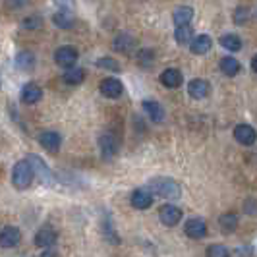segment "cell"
I'll list each match as a JSON object with an SVG mask.
<instances>
[{"mask_svg":"<svg viewBox=\"0 0 257 257\" xmlns=\"http://www.w3.org/2000/svg\"><path fill=\"white\" fill-rule=\"evenodd\" d=\"M99 147H101V155L103 159H112L118 151V143H116V138L110 134V132H104L99 138Z\"/></svg>","mask_w":257,"mask_h":257,"instance_id":"9c48e42d","label":"cell"},{"mask_svg":"<svg viewBox=\"0 0 257 257\" xmlns=\"http://www.w3.org/2000/svg\"><path fill=\"white\" fill-rule=\"evenodd\" d=\"M220 45H222L226 51L236 52L242 49V39L238 37V35H234V33H226V35L220 37Z\"/></svg>","mask_w":257,"mask_h":257,"instance_id":"cb8c5ba5","label":"cell"},{"mask_svg":"<svg viewBox=\"0 0 257 257\" xmlns=\"http://www.w3.org/2000/svg\"><path fill=\"white\" fill-rule=\"evenodd\" d=\"M234 138L242 145H253L257 140V132L249 124H240V126L234 128Z\"/></svg>","mask_w":257,"mask_h":257,"instance_id":"8fae6325","label":"cell"},{"mask_svg":"<svg viewBox=\"0 0 257 257\" xmlns=\"http://www.w3.org/2000/svg\"><path fill=\"white\" fill-rule=\"evenodd\" d=\"M232 255H253V247H238L232 251Z\"/></svg>","mask_w":257,"mask_h":257,"instance_id":"d6a6232c","label":"cell"},{"mask_svg":"<svg viewBox=\"0 0 257 257\" xmlns=\"http://www.w3.org/2000/svg\"><path fill=\"white\" fill-rule=\"evenodd\" d=\"M52 22H54V26L60 27V29H72V26L76 24L74 16L68 12V10H60V12H56L54 16H52Z\"/></svg>","mask_w":257,"mask_h":257,"instance_id":"ffe728a7","label":"cell"},{"mask_svg":"<svg viewBox=\"0 0 257 257\" xmlns=\"http://www.w3.org/2000/svg\"><path fill=\"white\" fill-rule=\"evenodd\" d=\"M39 143L49 151V153H56L62 145V138L58 132H41L39 134Z\"/></svg>","mask_w":257,"mask_h":257,"instance_id":"52a82bcc","label":"cell"},{"mask_svg":"<svg viewBox=\"0 0 257 257\" xmlns=\"http://www.w3.org/2000/svg\"><path fill=\"white\" fill-rule=\"evenodd\" d=\"M138 62L143 66V68H149V66L155 64V52L149 51V49H143V51L138 52Z\"/></svg>","mask_w":257,"mask_h":257,"instance_id":"83f0119b","label":"cell"},{"mask_svg":"<svg viewBox=\"0 0 257 257\" xmlns=\"http://www.w3.org/2000/svg\"><path fill=\"white\" fill-rule=\"evenodd\" d=\"M147 188L151 190L153 195H161L165 199H178L182 195V188L172 178H155L149 182Z\"/></svg>","mask_w":257,"mask_h":257,"instance_id":"6da1fadb","label":"cell"},{"mask_svg":"<svg viewBox=\"0 0 257 257\" xmlns=\"http://www.w3.org/2000/svg\"><path fill=\"white\" fill-rule=\"evenodd\" d=\"M174 39H176V43H178V45H188V43H192V39H193V29L190 27V24H186V26H178V27H176V33H174Z\"/></svg>","mask_w":257,"mask_h":257,"instance_id":"d4e9b609","label":"cell"},{"mask_svg":"<svg viewBox=\"0 0 257 257\" xmlns=\"http://www.w3.org/2000/svg\"><path fill=\"white\" fill-rule=\"evenodd\" d=\"M161 83L163 85H167L170 89H176V87H180L182 85V72L180 70H176V68H168L163 72V76H161Z\"/></svg>","mask_w":257,"mask_h":257,"instance_id":"9a60e30c","label":"cell"},{"mask_svg":"<svg viewBox=\"0 0 257 257\" xmlns=\"http://www.w3.org/2000/svg\"><path fill=\"white\" fill-rule=\"evenodd\" d=\"M209 83H207L205 79H192L190 81V85H188V93H190V97L195 99V101H199V99H205L207 95H209Z\"/></svg>","mask_w":257,"mask_h":257,"instance_id":"4fadbf2b","label":"cell"},{"mask_svg":"<svg viewBox=\"0 0 257 257\" xmlns=\"http://www.w3.org/2000/svg\"><path fill=\"white\" fill-rule=\"evenodd\" d=\"M22 242V232L16 226H6L0 230V247H16Z\"/></svg>","mask_w":257,"mask_h":257,"instance_id":"8992f818","label":"cell"},{"mask_svg":"<svg viewBox=\"0 0 257 257\" xmlns=\"http://www.w3.org/2000/svg\"><path fill=\"white\" fill-rule=\"evenodd\" d=\"M8 2L12 4L14 8H20V6H24V4H26L27 0H8Z\"/></svg>","mask_w":257,"mask_h":257,"instance_id":"836d02e7","label":"cell"},{"mask_svg":"<svg viewBox=\"0 0 257 257\" xmlns=\"http://www.w3.org/2000/svg\"><path fill=\"white\" fill-rule=\"evenodd\" d=\"M27 161L31 163V167H33V172H35V174H37L39 178L45 182V184H49V182L52 180L51 170H49L47 163H45L41 157H37V155H29V157H27Z\"/></svg>","mask_w":257,"mask_h":257,"instance_id":"7c38bea8","label":"cell"},{"mask_svg":"<svg viewBox=\"0 0 257 257\" xmlns=\"http://www.w3.org/2000/svg\"><path fill=\"white\" fill-rule=\"evenodd\" d=\"M153 193L149 188H140V190H136V192L132 193V205L136 207V209H149V207L153 205Z\"/></svg>","mask_w":257,"mask_h":257,"instance_id":"ba28073f","label":"cell"},{"mask_svg":"<svg viewBox=\"0 0 257 257\" xmlns=\"http://www.w3.org/2000/svg\"><path fill=\"white\" fill-rule=\"evenodd\" d=\"M182 209L174 205H165L161 207V211H159V217H161V222L163 224H167V226H176L182 219Z\"/></svg>","mask_w":257,"mask_h":257,"instance_id":"30bf717a","label":"cell"},{"mask_svg":"<svg viewBox=\"0 0 257 257\" xmlns=\"http://www.w3.org/2000/svg\"><path fill=\"white\" fill-rule=\"evenodd\" d=\"M251 68H253V72L257 74V54L253 56V58H251Z\"/></svg>","mask_w":257,"mask_h":257,"instance_id":"e575fe53","label":"cell"},{"mask_svg":"<svg viewBox=\"0 0 257 257\" xmlns=\"http://www.w3.org/2000/svg\"><path fill=\"white\" fill-rule=\"evenodd\" d=\"M41 26H43V20H41L39 16H29V18H26V20L22 22V27H24V29H39Z\"/></svg>","mask_w":257,"mask_h":257,"instance_id":"f1b7e54d","label":"cell"},{"mask_svg":"<svg viewBox=\"0 0 257 257\" xmlns=\"http://www.w3.org/2000/svg\"><path fill=\"white\" fill-rule=\"evenodd\" d=\"M247 18H249V12H247L245 8H238L236 14H234V22H236V24H242V22H245Z\"/></svg>","mask_w":257,"mask_h":257,"instance_id":"1f68e13d","label":"cell"},{"mask_svg":"<svg viewBox=\"0 0 257 257\" xmlns=\"http://www.w3.org/2000/svg\"><path fill=\"white\" fill-rule=\"evenodd\" d=\"M143 108L149 114V118L153 122H157V124L165 120V110H163V106L157 103V101H143Z\"/></svg>","mask_w":257,"mask_h":257,"instance_id":"ac0fdd59","label":"cell"},{"mask_svg":"<svg viewBox=\"0 0 257 257\" xmlns=\"http://www.w3.org/2000/svg\"><path fill=\"white\" fill-rule=\"evenodd\" d=\"M97 66H99V68H106V70H112V72H120V64L114 62L112 58H99V60H97Z\"/></svg>","mask_w":257,"mask_h":257,"instance_id":"f546056e","label":"cell"},{"mask_svg":"<svg viewBox=\"0 0 257 257\" xmlns=\"http://www.w3.org/2000/svg\"><path fill=\"white\" fill-rule=\"evenodd\" d=\"M54 62L62 68H72L77 62V51L72 47H60L54 52Z\"/></svg>","mask_w":257,"mask_h":257,"instance_id":"5b68a950","label":"cell"},{"mask_svg":"<svg viewBox=\"0 0 257 257\" xmlns=\"http://www.w3.org/2000/svg\"><path fill=\"white\" fill-rule=\"evenodd\" d=\"M112 47H114V51H118V52H130L136 47V39L132 37V35H128V33H120V35L114 39Z\"/></svg>","mask_w":257,"mask_h":257,"instance_id":"d6986e66","label":"cell"},{"mask_svg":"<svg viewBox=\"0 0 257 257\" xmlns=\"http://www.w3.org/2000/svg\"><path fill=\"white\" fill-rule=\"evenodd\" d=\"M207 255H211V257H226L228 255V249L224 247V245H211L209 249H207Z\"/></svg>","mask_w":257,"mask_h":257,"instance_id":"4dcf8cb0","label":"cell"},{"mask_svg":"<svg viewBox=\"0 0 257 257\" xmlns=\"http://www.w3.org/2000/svg\"><path fill=\"white\" fill-rule=\"evenodd\" d=\"M35 178V172H33V167L27 159H22L14 165L12 170V182L18 190H27L31 186V182Z\"/></svg>","mask_w":257,"mask_h":257,"instance_id":"7a4b0ae2","label":"cell"},{"mask_svg":"<svg viewBox=\"0 0 257 257\" xmlns=\"http://www.w3.org/2000/svg\"><path fill=\"white\" fill-rule=\"evenodd\" d=\"M192 18H193V10L190 6H180V8H176L174 14H172V20H174L176 26H186V24H190Z\"/></svg>","mask_w":257,"mask_h":257,"instance_id":"44dd1931","label":"cell"},{"mask_svg":"<svg viewBox=\"0 0 257 257\" xmlns=\"http://www.w3.org/2000/svg\"><path fill=\"white\" fill-rule=\"evenodd\" d=\"M41 97H43V91H41L39 85H35V83H26L24 85V89H22V101L26 104L39 103Z\"/></svg>","mask_w":257,"mask_h":257,"instance_id":"5bb4252c","label":"cell"},{"mask_svg":"<svg viewBox=\"0 0 257 257\" xmlns=\"http://www.w3.org/2000/svg\"><path fill=\"white\" fill-rule=\"evenodd\" d=\"M184 232H186V236L188 238H192V240H201V238H205L207 234V224L203 219H190L186 224H184Z\"/></svg>","mask_w":257,"mask_h":257,"instance_id":"3957f363","label":"cell"},{"mask_svg":"<svg viewBox=\"0 0 257 257\" xmlns=\"http://www.w3.org/2000/svg\"><path fill=\"white\" fill-rule=\"evenodd\" d=\"M16 64H18V68L20 70H26V72H29V70H33V66H35V56L31 54V52H20L18 54V58H16Z\"/></svg>","mask_w":257,"mask_h":257,"instance_id":"4316f807","label":"cell"},{"mask_svg":"<svg viewBox=\"0 0 257 257\" xmlns=\"http://www.w3.org/2000/svg\"><path fill=\"white\" fill-rule=\"evenodd\" d=\"M219 224H220V228H222V232L232 234V232L238 228V217H236L234 213H224V215L219 217Z\"/></svg>","mask_w":257,"mask_h":257,"instance_id":"603a6c76","label":"cell"},{"mask_svg":"<svg viewBox=\"0 0 257 257\" xmlns=\"http://www.w3.org/2000/svg\"><path fill=\"white\" fill-rule=\"evenodd\" d=\"M99 89H101V93H103L104 97H108V99H118V97L122 95V91H124V85H122V81L116 79V77H106V79L101 81Z\"/></svg>","mask_w":257,"mask_h":257,"instance_id":"277c9868","label":"cell"},{"mask_svg":"<svg viewBox=\"0 0 257 257\" xmlns=\"http://www.w3.org/2000/svg\"><path fill=\"white\" fill-rule=\"evenodd\" d=\"M213 47V39L209 35H197L195 39H192V45H190V51L193 54H207Z\"/></svg>","mask_w":257,"mask_h":257,"instance_id":"2e32d148","label":"cell"},{"mask_svg":"<svg viewBox=\"0 0 257 257\" xmlns=\"http://www.w3.org/2000/svg\"><path fill=\"white\" fill-rule=\"evenodd\" d=\"M220 70H222V74H226V76H236V74H240L242 64H240L236 58L226 56V58L220 60Z\"/></svg>","mask_w":257,"mask_h":257,"instance_id":"7402d4cb","label":"cell"},{"mask_svg":"<svg viewBox=\"0 0 257 257\" xmlns=\"http://www.w3.org/2000/svg\"><path fill=\"white\" fill-rule=\"evenodd\" d=\"M0 87H2V81H0Z\"/></svg>","mask_w":257,"mask_h":257,"instance_id":"d590c367","label":"cell"},{"mask_svg":"<svg viewBox=\"0 0 257 257\" xmlns=\"http://www.w3.org/2000/svg\"><path fill=\"white\" fill-rule=\"evenodd\" d=\"M85 79V72H83V68H70L68 72L64 74V81L68 85H77V83H81Z\"/></svg>","mask_w":257,"mask_h":257,"instance_id":"484cf974","label":"cell"},{"mask_svg":"<svg viewBox=\"0 0 257 257\" xmlns=\"http://www.w3.org/2000/svg\"><path fill=\"white\" fill-rule=\"evenodd\" d=\"M56 232L52 228H41V230L35 234V245L37 247H51V245L56 244Z\"/></svg>","mask_w":257,"mask_h":257,"instance_id":"e0dca14e","label":"cell"}]
</instances>
